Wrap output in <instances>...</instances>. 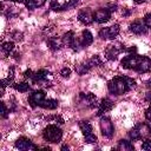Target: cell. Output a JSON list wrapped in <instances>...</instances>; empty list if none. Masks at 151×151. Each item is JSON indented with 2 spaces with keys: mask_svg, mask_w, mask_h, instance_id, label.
<instances>
[{
  "mask_svg": "<svg viewBox=\"0 0 151 151\" xmlns=\"http://www.w3.org/2000/svg\"><path fill=\"white\" fill-rule=\"evenodd\" d=\"M120 64L124 68L133 70L142 73H146L151 71V59L138 54H129L124 57Z\"/></svg>",
  "mask_w": 151,
  "mask_h": 151,
  "instance_id": "obj_1",
  "label": "cell"
},
{
  "mask_svg": "<svg viewBox=\"0 0 151 151\" xmlns=\"http://www.w3.org/2000/svg\"><path fill=\"white\" fill-rule=\"evenodd\" d=\"M134 86H136V81L132 78L125 77V76H117L107 83L109 92L114 96L124 94L125 92L130 91Z\"/></svg>",
  "mask_w": 151,
  "mask_h": 151,
  "instance_id": "obj_2",
  "label": "cell"
},
{
  "mask_svg": "<svg viewBox=\"0 0 151 151\" xmlns=\"http://www.w3.org/2000/svg\"><path fill=\"white\" fill-rule=\"evenodd\" d=\"M42 137L48 143H58L61 139V137H63V132H61V130L57 125L51 124V125H47L44 129Z\"/></svg>",
  "mask_w": 151,
  "mask_h": 151,
  "instance_id": "obj_3",
  "label": "cell"
},
{
  "mask_svg": "<svg viewBox=\"0 0 151 151\" xmlns=\"http://www.w3.org/2000/svg\"><path fill=\"white\" fill-rule=\"evenodd\" d=\"M119 25H112L110 27H105L101 28L99 31V37L104 40H110V39H114L118 34H119Z\"/></svg>",
  "mask_w": 151,
  "mask_h": 151,
  "instance_id": "obj_4",
  "label": "cell"
},
{
  "mask_svg": "<svg viewBox=\"0 0 151 151\" xmlns=\"http://www.w3.org/2000/svg\"><path fill=\"white\" fill-rule=\"evenodd\" d=\"M78 0H51L50 7L53 11H64L77 4Z\"/></svg>",
  "mask_w": 151,
  "mask_h": 151,
  "instance_id": "obj_5",
  "label": "cell"
},
{
  "mask_svg": "<svg viewBox=\"0 0 151 151\" xmlns=\"http://www.w3.org/2000/svg\"><path fill=\"white\" fill-rule=\"evenodd\" d=\"M100 130H101V134L106 138H111L114 133L113 124L111 123V120L109 118H103L100 120Z\"/></svg>",
  "mask_w": 151,
  "mask_h": 151,
  "instance_id": "obj_6",
  "label": "cell"
},
{
  "mask_svg": "<svg viewBox=\"0 0 151 151\" xmlns=\"http://www.w3.org/2000/svg\"><path fill=\"white\" fill-rule=\"evenodd\" d=\"M52 79H53V76L47 70H39L38 72L33 73V77H32V80L34 83H48Z\"/></svg>",
  "mask_w": 151,
  "mask_h": 151,
  "instance_id": "obj_7",
  "label": "cell"
},
{
  "mask_svg": "<svg viewBox=\"0 0 151 151\" xmlns=\"http://www.w3.org/2000/svg\"><path fill=\"white\" fill-rule=\"evenodd\" d=\"M44 99H45V92L42 90H38L29 94L28 103L32 107H35V106H40V104L42 103Z\"/></svg>",
  "mask_w": 151,
  "mask_h": 151,
  "instance_id": "obj_8",
  "label": "cell"
},
{
  "mask_svg": "<svg viewBox=\"0 0 151 151\" xmlns=\"http://www.w3.org/2000/svg\"><path fill=\"white\" fill-rule=\"evenodd\" d=\"M111 17V13L106 8H99L96 12H93V20L98 24H104Z\"/></svg>",
  "mask_w": 151,
  "mask_h": 151,
  "instance_id": "obj_9",
  "label": "cell"
},
{
  "mask_svg": "<svg viewBox=\"0 0 151 151\" xmlns=\"http://www.w3.org/2000/svg\"><path fill=\"white\" fill-rule=\"evenodd\" d=\"M15 147L19 150H38V146H35L28 138L26 137H20L19 139H17L15 142Z\"/></svg>",
  "mask_w": 151,
  "mask_h": 151,
  "instance_id": "obj_10",
  "label": "cell"
},
{
  "mask_svg": "<svg viewBox=\"0 0 151 151\" xmlns=\"http://www.w3.org/2000/svg\"><path fill=\"white\" fill-rule=\"evenodd\" d=\"M122 51H124V48L120 47L119 45H110L105 50V57L109 60H116Z\"/></svg>",
  "mask_w": 151,
  "mask_h": 151,
  "instance_id": "obj_11",
  "label": "cell"
},
{
  "mask_svg": "<svg viewBox=\"0 0 151 151\" xmlns=\"http://www.w3.org/2000/svg\"><path fill=\"white\" fill-rule=\"evenodd\" d=\"M78 20L84 24V25H90L92 24L94 20H93V12L90 9V8H86V9H83L79 12L78 14Z\"/></svg>",
  "mask_w": 151,
  "mask_h": 151,
  "instance_id": "obj_12",
  "label": "cell"
},
{
  "mask_svg": "<svg viewBox=\"0 0 151 151\" xmlns=\"http://www.w3.org/2000/svg\"><path fill=\"white\" fill-rule=\"evenodd\" d=\"M130 31L132 33H134V34H144V33H146L147 27L144 24V21L142 22L140 20H137V21H133L130 25Z\"/></svg>",
  "mask_w": 151,
  "mask_h": 151,
  "instance_id": "obj_13",
  "label": "cell"
},
{
  "mask_svg": "<svg viewBox=\"0 0 151 151\" xmlns=\"http://www.w3.org/2000/svg\"><path fill=\"white\" fill-rule=\"evenodd\" d=\"M112 107H113V103L109 98H104L98 105V116H103L104 113L111 111Z\"/></svg>",
  "mask_w": 151,
  "mask_h": 151,
  "instance_id": "obj_14",
  "label": "cell"
},
{
  "mask_svg": "<svg viewBox=\"0 0 151 151\" xmlns=\"http://www.w3.org/2000/svg\"><path fill=\"white\" fill-rule=\"evenodd\" d=\"M80 98L83 100V103H85V105H87L88 107H96L97 105V98L94 94L92 93H80Z\"/></svg>",
  "mask_w": 151,
  "mask_h": 151,
  "instance_id": "obj_15",
  "label": "cell"
},
{
  "mask_svg": "<svg viewBox=\"0 0 151 151\" xmlns=\"http://www.w3.org/2000/svg\"><path fill=\"white\" fill-rule=\"evenodd\" d=\"M79 42H80L81 47H87V46H90V45L93 42V35H92V33H91L90 31H87V29L83 31L81 38H80Z\"/></svg>",
  "mask_w": 151,
  "mask_h": 151,
  "instance_id": "obj_16",
  "label": "cell"
},
{
  "mask_svg": "<svg viewBox=\"0 0 151 151\" xmlns=\"http://www.w3.org/2000/svg\"><path fill=\"white\" fill-rule=\"evenodd\" d=\"M47 45L51 50L55 51V50H60L64 45V40L63 38H59V37H52L47 40Z\"/></svg>",
  "mask_w": 151,
  "mask_h": 151,
  "instance_id": "obj_17",
  "label": "cell"
},
{
  "mask_svg": "<svg viewBox=\"0 0 151 151\" xmlns=\"http://www.w3.org/2000/svg\"><path fill=\"white\" fill-rule=\"evenodd\" d=\"M138 131H139V134H140V138H149L151 136V126L149 124H144V123H139L136 125Z\"/></svg>",
  "mask_w": 151,
  "mask_h": 151,
  "instance_id": "obj_18",
  "label": "cell"
},
{
  "mask_svg": "<svg viewBox=\"0 0 151 151\" xmlns=\"http://www.w3.org/2000/svg\"><path fill=\"white\" fill-rule=\"evenodd\" d=\"M24 2L28 9H35L38 7H41L46 2V0H25Z\"/></svg>",
  "mask_w": 151,
  "mask_h": 151,
  "instance_id": "obj_19",
  "label": "cell"
},
{
  "mask_svg": "<svg viewBox=\"0 0 151 151\" xmlns=\"http://www.w3.org/2000/svg\"><path fill=\"white\" fill-rule=\"evenodd\" d=\"M40 107L48 109V110H54V109L58 107V101L55 99H44L42 103L40 104Z\"/></svg>",
  "mask_w": 151,
  "mask_h": 151,
  "instance_id": "obj_20",
  "label": "cell"
},
{
  "mask_svg": "<svg viewBox=\"0 0 151 151\" xmlns=\"http://www.w3.org/2000/svg\"><path fill=\"white\" fill-rule=\"evenodd\" d=\"M79 127H80V130H81V132H83L84 136H86L88 133H92V125L87 120L79 122Z\"/></svg>",
  "mask_w": 151,
  "mask_h": 151,
  "instance_id": "obj_21",
  "label": "cell"
},
{
  "mask_svg": "<svg viewBox=\"0 0 151 151\" xmlns=\"http://www.w3.org/2000/svg\"><path fill=\"white\" fill-rule=\"evenodd\" d=\"M117 149H118V150H123V151H132V150H133V145H132L130 142L125 140V139H120V140L118 142Z\"/></svg>",
  "mask_w": 151,
  "mask_h": 151,
  "instance_id": "obj_22",
  "label": "cell"
},
{
  "mask_svg": "<svg viewBox=\"0 0 151 151\" xmlns=\"http://www.w3.org/2000/svg\"><path fill=\"white\" fill-rule=\"evenodd\" d=\"M101 59H100V57L99 55H93L88 61H86V64L88 65V67L90 68H92L93 66H99V65H101Z\"/></svg>",
  "mask_w": 151,
  "mask_h": 151,
  "instance_id": "obj_23",
  "label": "cell"
},
{
  "mask_svg": "<svg viewBox=\"0 0 151 151\" xmlns=\"http://www.w3.org/2000/svg\"><path fill=\"white\" fill-rule=\"evenodd\" d=\"M13 87L17 90V91H19V92H27L28 90H29V84L28 83H25V81H22V83H19V84H14L13 85Z\"/></svg>",
  "mask_w": 151,
  "mask_h": 151,
  "instance_id": "obj_24",
  "label": "cell"
},
{
  "mask_svg": "<svg viewBox=\"0 0 151 151\" xmlns=\"http://www.w3.org/2000/svg\"><path fill=\"white\" fill-rule=\"evenodd\" d=\"M14 50V44L12 41H6L2 44V52L7 55H9V53H12V51Z\"/></svg>",
  "mask_w": 151,
  "mask_h": 151,
  "instance_id": "obj_25",
  "label": "cell"
},
{
  "mask_svg": "<svg viewBox=\"0 0 151 151\" xmlns=\"http://www.w3.org/2000/svg\"><path fill=\"white\" fill-rule=\"evenodd\" d=\"M129 136H130V138H131L132 140H139V139H142V138H140V134H139V131H138V129H137V126L132 127V130L130 131Z\"/></svg>",
  "mask_w": 151,
  "mask_h": 151,
  "instance_id": "obj_26",
  "label": "cell"
},
{
  "mask_svg": "<svg viewBox=\"0 0 151 151\" xmlns=\"http://www.w3.org/2000/svg\"><path fill=\"white\" fill-rule=\"evenodd\" d=\"M85 142L88 143V144L96 143V142H97V137H96V134H93V133H88V134H86V136H85Z\"/></svg>",
  "mask_w": 151,
  "mask_h": 151,
  "instance_id": "obj_27",
  "label": "cell"
},
{
  "mask_svg": "<svg viewBox=\"0 0 151 151\" xmlns=\"http://www.w3.org/2000/svg\"><path fill=\"white\" fill-rule=\"evenodd\" d=\"M70 74H71V70H70L68 67H64V68H61V71H60V76H61V77H64V78H68Z\"/></svg>",
  "mask_w": 151,
  "mask_h": 151,
  "instance_id": "obj_28",
  "label": "cell"
},
{
  "mask_svg": "<svg viewBox=\"0 0 151 151\" xmlns=\"http://www.w3.org/2000/svg\"><path fill=\"white\" fill-rule=\"evenodd\" d=\"M142 149H143V150H149V151H151V139H146V140L142 144Z\"/></svg>",
  "mask_w": 151,
  "mask_h": 151,
  "instance_id": "obj_29",
  "label": "cell"
},
{
  "mask_svg": "<svg viewBox=\"0 0 151 151\" xmlns=\"http://www.w3.org/2000/svg\"><path fill=\"white\" fill-rule=\"evenodd\" d=\"M144 24L146 25L147 28H151V13H149L144 17Z\"/></svg>",
  "mask_w": 151,
  "mask_h": 151,
  "instance_id": "obj_30",
  "label": "cell"
},
{
  "mask_svg": "<svg viewBox=\"0 0 151 151\" xmlns=\"http://www.w3.org/2000/svg\"><path fill=\"white\" fill-rule=\"evenodd\" d=\"M1 116H2V118L7 117V109H6L5 103H1Z\"/></svg>",
  "mask_w": 151,
  "mask_h": 151,
  "instance_id": "obj_31",
  "label": "cell"
},
{
  "mask_svg": "<svg viewBox=\"0 0 151 151\" xmlns=\"http://www.w3.org/2000/svg\"><path fill=\"white\" fill-rule=\"evenodd\" d=\"M145 118H146L149 122H151V106L145 111Z\"/></svg>",
  "mask_w": 151,
  "mask_h": 151,
  "instance_id": "obj_32",
  "label": "cell"
},
{
  "mask_svg": "<svg viewBox=\"0 0 151 151\" xmlns=\"http://www.w3.org/2000/svg\"><path fill=\"white\" fill-rule=\"evenodd\" d=\"M25 77L28 78V79H32V77H33V72H32L31 70H27V71L25 72Z\"/></svg>",
  "mask_w": 151,
  "mask_h": 151,
  "instance_id": "obj_33",
  "label": "cell"
},
{
  "mask_svg": "<svg viewBox=\"0 0 151 151\" xmlns=\"http://www.w3.org/2000/svg\"><path fill=\"white\" fill-rule=\"evenodd\" d=\"M13 37H14V39H15V40H21V33L15 32V33L13 34Z\"/></svg>",
  "mask_w": 151,
  "mask_h": 151,
  "instance_id": "obj_34",
  "label": "cell"
},
{
  "mask_svg": "<svg viewBox=\"0 0 151 151\" xmlns=\"http://www.w3.org/2000/svg\"><path fill=\"white\" fill-rule=\"evenodd\" d=\"M145 99L151 104V91H149L147 93H146V96H145Z\"/></svg>",
  "mask_w": 151,
  "mask_h": 151,
  "instance_id": "obj_35",
  "label": "cell"
},
{
  "mask_svg": "<svg viewBox=\"0 0 151 151\" xmlns=\"http://www.w3.org/2000/svg\"><path fill=\"white\" fill-rule=\"evenodd\" d=\"M134 2H137V4H142V2H144L145 0H133Z\"/></svg>",
  "mask_w": 151,
  "mask_h": 151,
  "instance_id": "obj_36",
  "label": "cell"
},
{
  "mask_svg": "<svg viewBox=\"0 0 151 151\" xmlns=\"http://www.w3.org/2000/svg\"><path fill=\"white\" fill-rule=\"evenodd\" d=\"M147 86L151 87V78H150V80H149V83H147Z\"/></svg>",
  "mask_w": 151,
  "mask_h": 151,
  "instance_id": "obj_37",
  "label": "cell"
},
{
  "mask_svg": "<svg viewBox=\"0 0 151 151\" xmlns=\"http://www.w3.org/2000/svg\"><path fill=\"white\" fill-rule=\"evenodd\" d=\"M12 1H14V2H21V1H25V0H12Z\"/></svg>",
  "mask_w": 151,
  "mask_h": 151,
  "instance_id": "obj_38",
  "label": "cell"
},
{
  "mask_svg": "<svg viewBox=\"0 0 151 151\" xmlns=\"http://www.w3.org/2000/svg\"><path fill=\"white\" fill-rule=\"evenodd\" d=\"M61 149H63V150H65V149H66V150H67V149H68V146H66V145H64V146H63V147H61Z\"/></svg>",
  "mask_w": 151,
  "mask_h": 151,
  "instance_id": "obj_39",
  "label": "cell"
}]
</instances>
